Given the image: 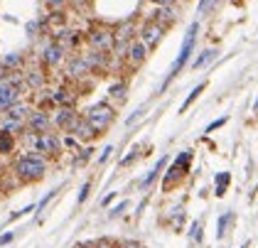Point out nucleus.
Here are the masks:
<instances>
[{
	"mask_svg": "<svg viewBox=\"0 0 258 248\" xmlns=\"http://www.w3.org/2000/svg\"><path fill=\"white\" fill-rule=\"evenodd\" d=\"M204 89H207V84H199L197 89H195V91H192V94L187 96V101H184V103H182V111H187V108H189V103H192V101H195V98H197V96L202 94V91H204Z\"/></svg>",
	"mask_w": 258,
	"mask_h": 248,
	"instance_id": "26",
	"label": "nucleus"
},
{
	"mask_svg": "<svg viewBox=\"0 0 258 248\" xmlns=\"http://www.w3.org/2000/svg\"><path fill=\"white\" fill-rule=\"evenodd\" d=\"M30 113H32V108H30L27 103H20V101H15V103L8 108V118H15V120H27Z\"/></svg>",
	"mask_w": 258,
	"mask_h": 248,
	"instance_id": "14",
	"label": "nucleus"
},
{
	"mask_svg": "<svg viewBox=\"0 0 258 248\" xmlns=\"http://www.w3.org/2000/svg\"><path fill=\"white\" fill-rule=\"evenodd\" d=\"M13 238H15V233H13V231H10V233H5V236H0V246H5V243H10Z\"/></svg>",
	"mask_w": 258,
	"mask_h": 248,
	"instance_id": "35",
	"label": "nucleus"
},
{
	"mask_svg": "<svg viewBox=\"0 0 258 248\" xmlns=\"http://www.w3.org/2000/svg\"><path fill=\"white\" fill-rule=\"evenodd\" d=\"M123 209H125V202H120L118 207H116V209L111 211V216H116V214H120V211H123Z\"/></svg>",
	"mask_w": 258,
	"mask_h": 248,
	"instance_id": "40",
	"label": "nucleus"
},
{
	"mask_svg": "<svg viewBox=\"0 0 258 248\" xmlns=\"http://www.w3.org/2000/svg\"><path fill=\"white\" fill-rule=\"evenodd\" d=\"M42 59H44L47 67H57V64H61V59H64V47H61L59 42L47 44L44 52H42Z\"/></svg>",
	"mask_w": 258,
	"mask_h": 248,
	"instance_id": "9",
	"label": "nucleus"
},
{
	"mask_svg": "<svg viewBox=\"0 0 258 248\" xmlns=\"http://www.w3.org/2000/svg\"><path fill=\"white\" fill-rule=\"evenodd\" d=\"M118 248H143V246H140L138 241H120Z\"/></svg>",
	"mask_w": 258,
	"mask_h": 248,
	"instance_id": "33",
	"label": "nucleus"
},
{
	"mask_svg": "<svg viewBox=\"0 0 258 248\" xmlns=\"http://www.w3.org/2000/svg\"><path fill=\"white\" fill-rule=\"evenodd\" d=\"M214 57H217V52H214V49H207V52H202V54H199V57L192 61V69H202L207 61H212Z\"/></svg>",
	"mask_w": 258,
	"mask_h": 248,
	"instance_id": "23",
	"label": "nucleus"
},
{
	"mask_svg": "<svg viewBox=\"0 0 258 248\" xmlns=\"http://www.w3.org/2000/svg\"><path fill=\"white\" fill-rule=\"evenodd\" d=\"M89 190H91V182H86V184L81 187V192H79V204L84 202V199H86V197H89Z\"/></svg>",
	"mask_w": 258,
	"mask_h": 248,
	"instance_id": "32",
	"label": "nucleus"
},
{
	"mask_svg": "<svg viewBox=\"0 0 258 248\" xmlns=\"http://www.w3.org/2000/svg\"><path fill=\"white\" fill-rule=\"evenodd\" d=\"M113 118H116V111L111 108V106H106V103H99V106H94L89 113H86V120H89V126L96 131V133H103L111 123H113Z\"/></svg>",
	"mask_w": 258,
	"mask_h": 248,
	"instance_id": "3",
	"label": "nucleus"
},
{
	"mask_svg": "<svg viewBox=\"0 0 258 248\" xmlns=\"http://www.w3.org/2000/svg\"><path fill=\"white\" fill-rule=\"evenodd\" d=\"M22 128H25V120H15V118H5V120L0 123V131H3V133H10V135L22 133Z\"/></svg>",
	"mask_w": 258,
	"mask_h": 248,
	"instance_id": "16",
	"label": "nucleus"
},
{
	"mask_svg": "<svg viewBox=\"0 0 258 248\" xmlns=\"http://www.w3.org/2000/svg\"><path fill=\"white\" fill-rule=\"evenodd\" d=\"M253 111H258V101H256V103H253Z\"/></svg>",
	"mask_w": 258,
	"mask_h": 248,
	"instance_id": "44",
	"label": "nucleus"
},
{
	"mask_svg": "<svg viewBox=\"0 0 258 248\" xmlns=\"http://www.w3.org/2000/svg\"><path fill=\"white\" fill-rule=\"evenodd\" d=\"M84 61H86V67H89V69H94V67H103V64H106V57H103V52L94 49V52L84 54Z\"/></svg>",
	"mask_w": 258,
	"mask_h": 248,
	"instance_id": "17",
	"label": "nucleus"
},
{
	"mask_svg": "<svg viewBox=\"0 0 258 248\" xmlns=\"http://www.w3.org/2000/svg\"><path fill=\"white\" fill-rule=\"evenodd\" d=\"M47 3H49V5H52V8H59V5H64V3H67V0H47Z\"/></svg>",
	"mask_w": 258,
	"mask_h": 248,
	"instance_id": "42",
	"label": "nucleus"
},
{
	"mask_svg": "<svg viewBox=\"0 0 258 248\" xmlns=\"http://www.w3.org/2000/svg\"><path fill=\"white\" fill-rule=\"evenodd\" d=\"M175 18H177V15H175L172 5H160L158 13H155V22L162 25V27H165V25H170V22H175Z\"/></svg>",
	"mask_w": 258,
	"mask_h": 248,
	"instance_id": "15",
	"label": "nucleus"
},
{
	"mask_svg": "<svg viewBox=\"0 0 258 248\" xmlns=\"http://www.w3.org/2000/svg\"><path fill=\"white\" fill-rule=\"evenodd\" d=\"M52 101H54V103H59V106H72V101H74V98L69 96L67 89H57V91L52 94Z\"/></svg>",
	"mask_w": 258,
	"mask_h": 248,
	"instance_id": "22",
	"label": "nucleus"
},
{
	"mask_svg": "<svg viewBox=\"0 0 258 248\" xmlns=\"http://www.w3.org/2000/svg\"><path fill=\"white\" fill-rule=\"evenodd\" d=\"M145 54H148V47H145L143 42H131V44H128V57H131V61H133L136 67L145 61Z\"/></svg>",
	"mask_w": 258,
	"mask_h": 248,
	"instance_id": "13",
	"label": "nucleus"
},
{
	"mask_svg": "<svg viewBox=\"0 0 258 248\" xmlns=\"http://www.w3.org/2000/svg\"><path fill=\"white\" fill-rule=\"evenodd\" d=\"M22 67V54H5L3 57V69H20Z\"/></svg>",
	"mask_w": 258,
	"mask_h": 248,
	"instance_id": "21",
	"label": "nucleus"
},
{
	"mask_svg": "<svg viewBox=\"0 0 258 248\" xmlns=\"http://www.w3.org/2000/svg\"><path fill=\"white\" fill-rule=\"evenodd\" d=\"M116 42H128V39L133 37V22H123L118 30H116Z\"/></svg>",
	"mask_w": 258,
	"mask_h": 248,
	"instance_id": "19",
	"label": "nucleus"
},
{
	"mask_svg": "<svg viewBox=\"0 0 258 248\" xmlns=\"http://www.w3.org/2000/svg\"><path fill=\"white\" fill-rule=\"evenodd\" d=\"M192 238H195V241H199V238H202V226H199V224H195V226H192Z\"/></svg>",
	"mask_w": 258,
	"mask_h": 248,
	"instance_id": "36",
	"label": "nucleus"
},
{
	"mask_svg": "<svg viewBox=\"0 0 258 248\" xmlns=\"http://www.w3.org/2000/svg\"><path fill=\"white\" fill-rule=\"evenodd\" d=\"M162 32H165V27H162V25H158V22L153 20V22H148V25L140 30V42H143V44L150 49V47H155L160 39H162Z\"/></svg>",
	"mask_w": 258,
	"mask_h": 248,
	"instance_id": "7",
	"label": "nucleus"
},
{
	"mask_svg": "<svg viewBox=\"0 0 258 248\" xmlns=\"http://www.w3.org/2000/svg\"><path fill=\"white\" fill-rule=\"evenodd\" d=\"M89 72H91V69L86 67L84 57H72L69 64H67V74L72 79H79V77H84V74H89Z\"/></svg>",
	"mask_w": 258,
	"mask_h": 248,
	"instance_id": "12",
	"label": "nucleus"
},
{
	"mask_svg": "<svg viewBox=\"0 0 258 248\" xmlns=\"http://www.w3.org/2000/svg\"><path fill=\"white\" fill-rule=\"evenodd\" d=\"M94 248H113L108 241H99V243H94Z\"/></svg>",
	"mask_w": 258,
	"mask_h": 248,
	"instance_id": "41",
	"label": "nucleus"
},
{
	"mask_svg": "<svg viewBox=\"0 0 258 248\" xmlns=\"http://www.w3.org/2000/svg\"><path fill=\"white\" fill-rule=\"evenodd\" d=\"M197 32H199V25H197V22H192V25H189V30H187V37H184V42H182V49H179L177 59H175V64H172L170 74H167V79H165V84H162V91L167 89V84H170L172 79L177 77L179 72H182V67L187 64V59H189V54H192V49H195V39H197Z\"/></svg>",
	"mask_w": 258,
	"mask_h": 248,
	"instance_id": "2",
	"label": "nucleus"
},
{
	"mask_svg": "<svg viewBox=\"0 0 258 248\" xmlns=\"http://www.w3.org/2000/svg\"><path fill=\"white\" fill-rule=\"evenodd\" d=\"M113 153V148H106V150H103V153H101V157H99V162H106V160H108V155Z\"/></svg>",
	"mask_w": 258,
	"mask_h": 248,
	"instance_id": "37",
	"label": "nucleus"
},
{
	"mask_svg": "<svg viewBox=\"0 0 258 248\" xmlns=\"http://www.w3.org/2000/svg\"><path fill=\"white\" fill-rule=\"evenodd\" d=\"M136 157H138V148H133V150H131V155H128V157H123V160H120V165H131V162H133Z\"/></svg>",
	"mask_w": 258,
	"mask_h": 248,
	"instance_id": "31",
	"label": "nucleus"
},
{
	"mask_svg": "<svg viewBox=\"0 0 258 248\" xmlns=\"http://www.w3.org/2000/svg\"><path fill=\"white\" fill-rule=\"evenodd\" d=\"M217 3L219 0H202V3H199V13H202V15H207L209 10H214V8H217Z\"/></svg>",
	"mask_w": 258,
	"mask_h": 248,
	"instance_id": "29",
	"label": "nucleus"
},
{
	"mask_svg": "<svg viewBox=\"0 0 258 248\" xmlns=\"http://www.w3.org/2000/svg\"><path fill=\"white\" fill-rule=\"evenodd\" d=\"M162 165H165V157H162V160H160L158 165H155V170H153L150 174H148V177H145V179H143V187H148V184H150V182H153V179L158 177V172L162 170Z\"/></svg>",
	"mask_w": 258,
	"mask_h": 248,
	"instance_id": "27",
	"label": "nucleus"
},
{
	"mask_svg": "<svg viewBox=\"0 0 258 248\" xmlns=\"http://www.w3.org/2000/svg\"><path fill=\"white\" fill-rule=\"evenodd\" d=\"M13 150H15V135L0 131V155H8V153H13Z\"/></svg>",
	"mask_w": 258,
	"mask_h": 248,
	"instance_id": "18",
	"label": "nucleus"
},
{
	"mask_svg": "<svg viewBox=\"0 0 258 248\" xmlns=\"http://www.w3.org/2000/svg\"><path fill=\"white\" fill-rule=\"evenodd\" d=\"M27 140H30V143H32V145H35V150H37V153H57V150H59V138H57V135H52V133H32V131H30V135H27Z\"/></svg>",
	"mask_w": 258,
	"mask_h": 248,
	"instance_id": "4",
	"label": "nucleus"
},
{
	"mask_svg": "<svg viewBox=\"0 0 258 248\" xmlns=\"http://www.w3.org/2000/svg\"><path fill=\"white\" fill-rule=\"evenodd\" d=\"M153 3H158V5H172V0H153Z\"/></svg>",
	"mask_w": 258,
	"mask_h": 248,
	"instance_id": "43",
	"label": "nucleus"
},
{
	"mask_svg": "<svg viewBox=\"0 0 258 248\" xmlns=\"http://www.w3.org/2000/svg\"><path fill=\"white\" fill-rule=\"evenodd\" d=\"M241 248H248V243H243V246H241Z\"/></svg>",
	"mask_w": 258,
	"mask_h": 248,
	"instance_id": "46",
	"label": "nucleus"
},
{
	"mask_svg": "<svg viewBox=\"0 0 258 248\" xmlns=\"http://www.w3.org/2000/svg\"><path fill=\"white\" fill-rule=\"evenodd\" d=\"M69 131L77 135L79 140H91V138H94V133H96V131L89 126V120H86V118H77V120H74V126H72Z\"/></svg>",
	"mask_w": 258,
	"mask_h": 248,
	"instance_id": "11",
	"label": "nucleus"
},
{
	"mask_svg": "<svg viewBox=\"0 0 258 248\" xmlns=\"http://www.w3.org/2000/svg\"><path fill=\"white\" fill-rule=\"evenodd\" d=\"M224 123H226V118H221V120H217V123H212V126L207 128V133H214V131H217V128H221Z\"/></svg>",
	"mask_w": 258,
	"mask_h": 248,
	"instance_id": "34",
	"label": "nucleus"
},
{
	"mask_svg": "<svg viewBox=\"0 0 258 248\" xmlns=\"http://www.w3.org/2000/svg\"><path fill=\"white\" fill-rule=\"evenodd\" d=\"M15 172H18V177L25 179V182H35V179H42L44 177V172H47V162H44V157L42 155H22L20 160L15 162Z\"/></svg>",
	"mask_w": 258,
	"mask_h": 248,
	"instance_id": "1",
	"label": "nucleus"
},
{
	"mask_svg": "<svg viewBox=\"0 0 258 248\" xmlns=\"http://www.w3.org/2000/svg\"><path fill=\"white\" fill-rule=\"evenodd\" d=\"M37 27H40L37 22H30V25H27V32H30V35H35V32H37Z\"/></svg>",
	"mask_w": 258,
	"mask_h": 248,
	"instance_id": "39",
	"label": "nucleus"
},
{
	"mask_svg": "<svg viewBox=\"0 0 258 248\" xmlns=\"http://www.w3.org/2000/svg\"><path fill=\"white\" fill-rule=\"evenodd\" d=\"M89 44H91L94 49H99V52H108V49H113L116 37H113L108 30H94V32L89 35Z\"/></svg>",
	"mask_w": 258,
	"mask_h": 248,
	"instance_id": "6",
	"label": "nucleus"
},
{
	"mask_svg": "<svg viewBox=\"0 0 258 248\" xmlns=\"http://www.w3.org/2000/svg\"><path fill=\"white\" fill-rule=\"evenodd\" d=\"M189 160H192V153H182V155H179V157H177V160H175V165L184 170V167L189 165Z\"/></svg>",
	"mask_w": 258,
	"mask_h": 248,
	"instance_id": "30",
	"label": "nucleus"
},
{
	"mask_svg": "<svg viewBox=\"0 0 258 248\" xmlns=\"http://www.w3.org/2000/svg\"><path fill=\"white\" fill-rule=\"evenodd\" d=\"M226 182H229V174H226V172H221V174L217 177V184H219L217 194H219V197H224V192H226V190H224V187H226Z\"/></svg>",
	"mask_w": 258,
	"mask_h": 248,
	"instance_id": "28",
	"label": "nucleus"
},
{
	"mask_svg": "<svg viewBox=\"0 0 258 248\" xmlns=\"http://www.w3.org/2000/svg\"><path fill=\"white\" fill-rule=\"evenodd\" d=\"M25 81H27L30 89H42L44 86V74L42 72H30V74H25Z\"/></svg>",
	"mask_w": 258,
	"mask_h": 248,
	"instance_id": "20",
	"label": "nucleus"
},
{
	"mask_svg": "<svg viewBox=\"0 0 258 248\" xmlns=\"http://www.w3.org/2000/svg\"><path fill=\"white\" fill-rule=\"evenodd\" d=\"M125 91H128V86L120 81V84H113V86H111L108 94H111V98H116V101H125Z\"/></svg>",
	"mask_w": 258,
	"mask_h": 248,
	"instance_id": "24",
	"label": "nucleus"
},
{
	"mask_svg": "<svg viewBox=\"0 0 258 248\" xmlns=\"http://www.w3.org/2000/svg\"><path fill=\"white\" fill-rule=\"evenodd\" d=\"M77 118H79V115L74 113V108H72V106H61L59 111H57L54 123H57L59 128H67V131H69V128L74 126V120H77Z\"/></svg>",
	"mask_w": 258,
	"mask_h": 248,
	"instance_id": "10",
	"label": "nucleus"
},
{
	"mask_svg": "<svg viewBox=\"0 0 258 248\" xmlns=\"http://www.w3.org/2000/svg\"><path fill=\"white\" fill-rule=\"evenodd\" d=\"M49 126H52L49 115L42 113V111H32V113L27 115V128H30L32 133H47Z\"/></svg>",
	"mask_w": 258,
	"mask_h": 248,
	"instance_id": "8",
	"label": "nucleus"
},
{
	"mask_svg": "<svg viewBox=\"0 0 258 248\" xmlns=\"http://www.w3.org/2000/svg\"><path fill=\"white\" fill-rule=\"evenodd\" d=\"M234 219V214L229 211V214H224L221 219H219V231H217V238H224V233H226V226H229V221Z\"/></svg>",
	"mask_w": 258,
	"mask_h": 248,
	"instance_id": "25",
	"label": "nucleus"
},
{
	"mask_svg": "<svg viewBox=\"0 0 258 248\" xmlns=\"http://www.w3.org/2000/svg\"><path fill=\"white\" fill-rule=\"evenodd\" d=\"M77 248H94V246H77Z\"/></svg>",
	"mask_w": 258,
	"mask_h": 248,
	"instance_id": "45",
	"label": "nucleus"
},
{
	"mask_svg": "<svg viewBox=\"0 0 258 248\" xmlns=\"http://www.w3.org/2000/svg\"><path fill=\"white\" fill-rule=\"evenodd\" d=\"M54 194H57V190H54V192H49V194H47V197H44V199L40 202V207H37V209H42V207H44V204H47V202H49V199H52Z\"/></svg>",
	"mask_w": 258,
	"mask_h": 248,
	"instance_id": "38",
	"label": "nucleus"
},
{
	"mask_svg": "<svg viewBox=\"0 0 258 248\" xmlns=\"http://www.w3.org/2000/svg\"><path fill=\"white\" fill-rule=\"evenodd\" d=\"M20 86H13L8 79L0 81V111H8L15 101H20Z\"/></svg>",
	"mask_w": 258,
	"mask_h": 248,
	"instance_id": "5",
	"label": "nucleus"
}]
</instances>
